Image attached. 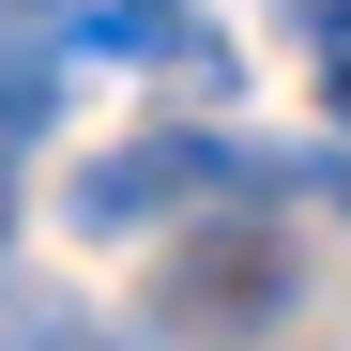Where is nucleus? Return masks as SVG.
I'll return each instance as SVG.
<instances>
[{"instance_id":"obj_1","label":"nucleus","mask_w":351,"mask_h":351,"mask_svg":"<svg viewBox=\"0 0 351 351\" xmlns=\"http://www.w3.org/2000/svg\"><path fill=\"white\" fill-rule=\"evenodd\" d=\"M229 184H245V153H229L214 123H153V138H123V153H92L62 214L92 229V245H138V229L199 214V199H229Z\"/></svg>"},{"instance_id":"obj_3","label":"nucleus","mask_w":351,"mask_h":351,"mask_svg":"<svg viewBox=\"0 0 351 351\" xmlns=\"http://www.w3.org/2000/svg\"><path fill=\"white\" fill-rule=\"evenodd\" d=\"M306 46H321V107L351 123V0H321V16H306Z\"/></svg>"},{"instance_id":"obj_4","label":"nucleus","mask_w":351,"mask_h":351,"mask_svg":"<svg viewBox=\"0 0 351 351\" xmlns=\"http://www.w3.org/2000/svg\"><path fill=\"white\" fill-rule=\"evenodd\" d=\"M31 351H123V336H92V321H46V336H31Z\"/></svg>"},{"instance_id":"obj_2","label":"nucleus","mask_w":351,"mask_h":351,"mask_svg":"<svg viewBox=\"0 0 351 351\" xmlns=\"http://www.w3.org/2000/svg\"><path fill=\"white\" fill-rule=\"evenodd\" d=\"M260 306H290V245H275L260 214L199 229V245H184V260L153 275V321H168V336H245Z\"/></svg>"}]
</instances>
